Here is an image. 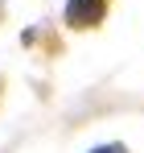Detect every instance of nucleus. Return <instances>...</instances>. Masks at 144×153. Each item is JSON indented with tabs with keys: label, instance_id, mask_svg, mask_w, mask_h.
<instances>
[{
	"label": "nucleus",
	"instance_id": "f257e3e1",
	"mask_svg": "<svg viewBox=\"0 0 144 153\" xmlns=\"http://www.w3.org/2000/svg\"><path fill=\"white\" fill-rule=\"evenodd\" d=\"M103 8H107V0H70L66 4V21L70 25H95L103 17Z\"/></svg>",
	"mask_w": 144,
	"mask_h": 153
},
{
	"label": "nucleus",
	"instance_id": "f03ea898",
	"mask_svg": "<svg viewBox=\"0 0 144 153\" xmlns=\"http://www.w3.org/2000/svg\"><path fill=\"white\" fill-rule=\"evenodd\" d=\"M91 153H128L123 145H99V149H91Z\"/></svg>",
	"mask_w": 144,
	"mask_h": 153
}]
</instances>
